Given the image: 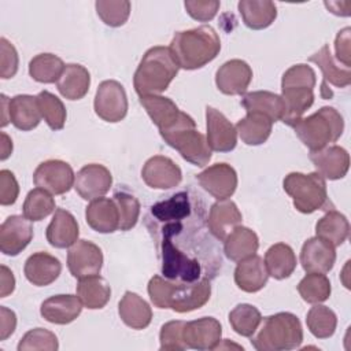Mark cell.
<instances>
[{
    "label": "cell",
    "mask_w": 351,
    "mask_h": 351,
    "mask_svg": "<svg viewBox=\"0 0 351 351\" xmlns=\"http://www.w3.org/2000/svg\"><path fill=\"white\" fill-rule=\"evenodd\" d=\"M199 185L213 197L222 200L230 197L237 188V173L228 163H215L196 176Z\"/></svg>",
    "instance_id": "13"
},
{
    "label": "cell",
    "mask_w": 351,
    "mask_h": 351,
    "mask_svg": "<svg viewBox=\"0 0 351 351\" xmlns=\"http://www.w3.org/2000/svg\"><path fill=\"white\" fill-rule=\"evenodd\" d=\"M33 239V226L25 215H10L0 225V250L4 255L16 256Z\"/></svg>",
    "instance_id": "14"
},
{
    "label": "cell",
    "mask_w": 351,
    "mask_h": 351,
    "mask_svg": "<svg viewBox=\"0 0 351 351\" xmlns=\"http://www.w3.org/2000/svg\"><path fill=\"white\" fill-rule=\"evenodd\" d=\"M284 191L292 197L293 206L303 214H311L317 210H330L325 178L317 171L289 173L282 181Z\"/></svg>",
    "instance_id": "8"
},
{
    "label": "cell",
    "mask_w": 351,
    "mask_h": 351,
    "mask_svg": "<svg viewBox=\"0 0 351 351\" xmlns=\"http://www.w3.org/2000/svg\"><path fill=\"white\" fill-rule=\"evenodd\" d=\"M219 5L218 0H188L184 3L186 12L199 22L211 21L217 15Z\"/></svg>",
    "instance_id": "52"
},
{
    "label": "cell",
    "mask_w": 351,
    "mask_h": 351,
    "mask_svg": "<svg viewBox=\"0 0 351 351\" xmlns=\"http://www.w3.org/2000/svg\"><path fill=\"white\" fill-rule=\"evenodd\" d=\"M308 62L315 63L322 71V75H324V81L321 84V97L322 99H330L333 96V93L328 88V85H333L336 88H346L351 84L350 69L340 67L335 62L328 44H324L319 51L313 53L308 58Z\"/></svg>",
    "instance_id": "19"
},
{
    "label": "cell",
    "mask_w": 351,
    "mask_h": 351,
    "mask_svg": "<svg viewBox=\"0 0 351 351\" xmlns=\"http://www.w3.org/2000/svg\"><path fill=\"white\" fill-rule=\"evenodd\" d=\"M95 7L99 18L111 27L122 26L130 15V1L128 0H99Z\"/></svg>",
    "instance_id": "47"
},
{
    "label": "cell",
    "mask_w": 351,
    "mask_h": 351,
    "mask_svg": "<svg viewBox=\"0 0 351 351\" xmlns=\"http://www.w3.org/2000/svg\"><path fill=\"white\" fill-rule=\"evenodd\" d=\"M62 271V263L53 255L40 251L32 254L23 267L25 277L36 287H47L52 284Z\"/></svg>",
    "instance_id": "25"
},
{
    "label": "cell",
    "mask_w": 351,
    "mask_h": 351,
    "mask_svg": "<svg viewBox=\"0 0 351 351\" xmlns=\"http://www.w3.org/2000/svg\"><path fill=\"white\" fill-rule=\"evenodd\" d=\"M184 325H185V321H169L165 325H162L159 332L160 350L180 351L186 348V344L184 343V339H182Z\"/></svg>",
    "instance_id": "50"
},
{
    "label": "cell",
    "mask_w": 351,
    "mask_h": 351,
    "mask_svg": "<svg viewBox=\"0 0 351 351\" xmlns=\"http://www.w3.org/2000/svg\"><path fill=\"white\" fill-rule=\"evenodd\" d=\"M298 292L307 303H322L329 299L332 287L324 273H307L298 284Z\"/></svg>",
    "instance_id": "42"
},
{
    "label": "cell",
    "mask_w": 351,
    "mask_h": 351,
    "mask_svg": "<svg viewBox=\"0 0 351 351\" xmlns=\"http://www.w3.org/2000/svg\"><path fill=\"white\" fill-rule=\"evenodd\" d=\"M148 295L158 308H171L176 313H189L203 307L211 296L208 277L195 282H176L162 276H154L148 282Z\"/></svg>",
    "instance_id": "1"
},
{
    "label": "cell",
    "mask_w": 351,
    "mask_h": 351,
    "mask_svg": "<svg viewBox=\"0 0 351 351\" xmlns=\"http://www.w3.org/2000/svg\"><path fill=\"white\" fill-rule=\"evenodd\" d=\"M156 243L160 256V270L165 278L176 282H195L200 280L202 265L197 258H192L180 250L171 239L159 237Z\"/></svg>",
    "instance_id": "9"
},
{
    "label": "cell",
    "mask_w": 351,
    "mask_h": 351,
    "mask_svg": "<svg viewBox=\"0 0 351 351\" xmlns=\"http://www.w3.org/2000/svg\"><path fill=\"white\" fill-rule=\"evenodd\" d=\"M41 117L37 96L16 95L10 99V121L16 129L33 130L40 123Z\"/></svg>",
    "instance_id": "31"
},
{
    "label": "cell",
    "mask_w": 351,
    "mask_h": 351,
    "mask_svg": "<svg viewBox=\"0 0 351 351\" xmlns=\"http://www.w3.org/2000/svg\"><path fill=\"white\" fill-rule=\"evenodd\" d=\"M19 58L15 47L5 38H0V75L3 80L12 78L18 71Z\"/></svg>",
    "instance_id": "51"
},
{
    "label": "cell",
    "mask_w": 351,
    "mask_h": 351,
    "mask_svg": "<svg viewBox=\"0 0 351 351\" xmlns=\"http://www.w3.org/2000/svg\"><path fill=\"white\" fill-rule=\"evenodd\" d=\"M103 266V252L88 240H77L67 252V267L73 277L81 280L97 276Z\"/></svg>",
    "instance_id": "12"
},
{
    "label": "cell",
    "mask_w": 351,
    "mask_h": 351,
    "mask_svg": "<svg viewBox=\"0 0 351 351\" xmlns=\"http://www.w3.org/2000/svg\"><path fill=\"white\" fill-rule=\"evenodd\" d=\"M256 330L251 336V344L258 351L295 350L303 341V329L299 318L287 311L263 318Z\"/></svg>",
    "instance_id": "4"
},
{
    "label": "cell",
    "mask_w": 351,
    "mask_h": 351,
    "mask_svg": "<svg viewBox=\"0 0 351 351\" xmlns=\"http://www.w3.org/2000/svg\"><path fill=\"white\" fill-rule=\"evenodd\" d=\"M37 101H38L41 115L47 122V125L52 130L63 129L66 123L67 112L62 100L48 90H41L37 95Z\"/></svg>",
    "instance_id": "46"
},
{
    "label": "cell",
    "mask_w": 351,
    "mask_h": 351,
    "mask_svg": "<svg viewBox=\"0 0 351 351\" xmlns=\"http://www.w3.org/2000/svg\"><path fill=\"white\" fill-rule=\"evenodd\" d=\"M237 8L244 25L252 30L266 29L277 16V7L269 0H241Z\"/></svg>",
    "instance_id": "35"
},
{
    "label": "cell",
    "mask_w": 351,
    "mask_h": 351,
    "mask_svg": "<svg viewBox=\"0 0 351 351\" xmlns=\"http://www.w3.org/2000/svg\"><path fill=\"white\" fill-rule=\"evenodd\" d=\"M75 174L73 167L63 160L49 159L41 162L33 173V182L37 188L45 189L52 195H63L74 186Z\"/></svg>",
    "instance_id": "11"
},
{
    "label": "cell",
    "mask_w": 351,
    "mask_h": 351,
    "mask_svg": "<svg viewBox=\"0 0 351 351\" xmlns=\"http://www.w3.org/2000/svg\"><path fill=\"white\" fill-rule=\"evenodd\" d=\"M265 265L269 276L276 280H284L295 271L296 255L288 244L277 243L266 251Z\"/></svg>",
    "instance_id": "37"
},
{
    "label": "cell",
    "mask_w": 351,
    "mask_h": 351,
    "mask_svg": "<svg viewBox=\"0 0 351 351\" xmlns=\"http://www.w3.org/2000/svg\"><path fill=\"white\" fill-rule=\"evenodd\" d=\"M90 85V74L88 69L78 63H69L64 66L62 75L59 77L56 86L63 97L67 100L82 99Z\"/></svg>",
    "instance_id": "34"
},
{
    "label": "cell",
    "mask_w": 351,
    "mask_h": 351,
    "mask_svg": "<svg viewBox=\"0 0 351 351\" xmlns=\"http://www.w3.org/2000/svg\"><path fill=\"white\" fill-rule=\"evenodd\" d=\"M59 348L58 337L48 329L34 328L23 335L18 343V351L27 350H47L56 351Z\"/></svg>",
    "instance_id": "49"
},
{
    "label": "cell",
    "mask_w": 351,
    "mask_h": 351,
    "mask_svg": "<svg viewBox=\"0 0 351 351\" xmlns=\"http://www.w3.org/2000/svg\"><path fill=\"white\" fill-rule=\"evenodd\" d=\"M207 144L211 151L230 152L237 144V132L230 121L217 108L206 107Z\"/></svg>",
    "instance_id": "16"
},
{
    "label": "cell",
    "mask_w": 351,
    "mask_h": 351,
    "mask_svg": "<svg viewBox=\"0 0 351 351\" xmlns=\"http://www.w3.org/2000/svg\"><path fill=\"white\" fill-rule=\"evenodd\" d=\"M350 27L341 29L335 40V52H336V59L339 63H341L346 69H350L351 66V52H350Z\"/></svg>",
    "instance_id": "54"
},
{
    "label": "cell",
    "mask_w": 351,
    "mask_h": 351,
    "mask_svg": "<svg viewBox=\"0 0 351 351\" xmlns=\"http://www.w3.org/2000/svg\"><path fill=\"white\" fill-rule=\"evenodd\" d=\"M262 321L261 311L248 303L237 304L229 313V324L232 329L244 337H251Z\"/></svg>",
    "instance_id": "44"
},
{
    "label": "cell",
    "mask_w": 351,
    "mask_h": 351,
    "mask_svg": "<svg viewBox=\"0 0 351 351\" xmlns=\"http://www.w3.org/2000/svg\"><path fill=\"white\" fill-rule=\"evenodd\" d=\"M0 270V298H5L15 289V277L5 265H1Z\"/></svg>",
    "instance_id": "56"
},
{
    "label": "cell",
    "mask_w": 351,
    "mask_h": 351,
    "mask_svg": "<svg viewBox=\"0 0 351 351\" xmlns=\"http://www.w3.org/2000/svg\"><path fill=\"white\" fill-rule=\"evenodd\" d=\"M288 126L295 130V134L310 151H318L340 138L344 130V121L336 108L325 106Z\"/></svg>",
    "instance_id": "7"
},
{
    "label": "cell",
    "mask_w": 351,
    "mask_h": 351,
    "mask_svg": "<svg viewBox=\"0 0 351 351\" xmlns=\"http://www.w3.org/2000/svg\"><path fill=\"white\" fill-rule=\"evenodd\" d=\"M241 221L243 215L236 203L229 199H222L211 206L207 226L215 239L223 241L226 236L241 223Z\"/></svg>",
    "instance_id": "23"
},
{
    "label": "cell",
    "mask_w": 351,
    "mask_h": 351,
    "mask_svg": "<svg viewBox=\"0 0 351 351\" xmlns=\"http://www.w3.org/2000/svg\"><path fill=\"white\" fill-rule=\"evenodd\" d=\"M252 80L250 64L241 59L225 62L215 73L217 88L225 95H243Z\"/></svg>",
    "instance_id": "20"
},
{
    "label": "cell",
    "mask_w": 351,
    "mask_h": 351,
    "mask_svg": "<svg viewBox=\"0 0 351 351\" xmlns=\"http://www.w3.org/2000/svg\"><path fill=\"white\" fill-rule=\"evenodd\" d=\"M86 223L99 233H112L119 229V213L114 199L97 197L85 210Z\"/></svg>",
    "instance_id": "26"
},
{
    "label": "cell",
    "mask_w": 351,
    "mask_h": 351,
    "mask_svg": "<svg viewBox=\"0 0 351 351\" xmlns=\"http://www.w3.org/2000/svg\"><path fill=\"white\" fill-rule=\"evenodd\" d=\"M306 324L313 336L317 339H328L336 330L337 317L333 310L317 303L308 310Z\"/></svg>",
    "instance_id": "43"
},
{
    "label": "cell",
    "mask_w": 351,
    "mask_h": 351,
    "mask_svg": "<svg viewBox=\"0 0 351 351\" xmlns=\"http://www.w3.org/2000/svg\"><path fill=\"white\" fill-rule=\"evenodd\" d=\"M82 302L77 295H55L41 303V317L56 325L73 322L82 311Z\"/></svg>",
    "instance_id": "24"
},
{
    "label": "cell",
    "mask_w": 351,
    "mask_h": 351,
    "mask_svg": "<svg viewBox=\"0 0 351 351\" xmlns=\"http://www.w3.org/2000/svg\"><path fill=\"white\" fill-rule=\"evenodd\" d=\"M162 138L189 163L203 167L211 159V148L207 138L199 130L192 117L180 111L178 117L159 130Z\"/></svg>",
    "instance_id": "6"
},
{
    "label": "cell",
    "mask_w": 351,
    "mask_h": 351,
    "mask_svg": "<svg viewBox=\"0 0 351 351\" xmlns=\"http://www.w3.org/2000/svg\"><path fill=\"white\" fill-rule=\"evenodd\" d=\"M118 314L125 325L132 329H145L152 319L149 304L137 293L126 291L118 303Z\"/></svg>",
    "instance_id": "30"
},
{
    "label": "cell",
    "mask_w": 351,
    "mask_h": 351,
    "mask_svg": "<svg viewBox=\"0 0 351 351\" xmlns=\"http://www.w3.org/2000/svg\"><path fill=\"white\" fill-rule=\"evenodd\" d=\"M77 296L86 308L97 310L103 308L108 303L111 298V288L108 282L97 274L78 281Z\"/></svg>",
    "instance_id": "39"
},
{
    "label": "cell",
    "mask_w": 351,
    "mask_h": 351,
    "mask_svg": "<svg viewBox=\"0 0 351 351\" xmlns=\"http://www.w3.org/2000/svg\"><path fill=\"white\" fill-rule=\"evenodd\" d=\"M269 278V273L265 261L256 254L243 259L237 263L234 269V282L236 285L248 293L261 291Z\"/></svg>",
    "instance_id": "29"
},
{
    "label": "cell",
    "mask_w": 351,
    "mask_h": 351,
    "mask_svg": "<svg viewBox=\"0 0 351 351\" xmlns=\"http://www.w3.org/2000/svg\"><path fill=\"white\" fill-rule=\"evenodd\" d=\"M222 326L214 317H202L185 322L182 339L186 348L193 350H214L221 341Z\"/></svg>",
    "instance_id": "17"
},
{
    "label": "cell",
    "mask_w": 351,
    "mask_h": 351,
    "mask_svg": "<svg viewBox=\"0 0 351 351\" xmlns=\"http://www.w3.org/2000/svg\"><path fill=\"white\" fill-rule=\"evenodd\" d=\"M315 71L308 64H293L281 80V97L285 106L282 122L289 125L303 117L314 103Z\"/></svg>",
    "instance_id": "5"
},
{
    "label": "cell",
    "mask_w": 351,
    "mask_h": 351,
    "mask_svg": "<svg viewBox=\"0 0 351 351\" xmlns=\"http://www.w3.org/2000/svg\"><path fill=\"white\" fill-rule=\"evenodd\" d=\"M0 137H1V145H0L1 154H0V159H1V160H5V159L11 155V152H12V140H11L4 132L0 133Z\"/></svg>",
    "instance_id": "57"
},
{
    "label": "cell",
    "mask_w": 351,
    "mask_h": 351,
    "mask_svg": "<svg viewBox=\"0 0 351 351\" xmlns=\"http://www.w3.org/2000/svg\"><path fill=\"white\" fill-rule=\"evenodd\" d=\"M178 69L169 47L156 45L149 48L140 60L133 77L136 93L141 97L165 92L177 75Z\"/></svg>",
    "instance_id": "3"
},
{
    "label": "cell",
    "mask_w": 351,
    "mask_h": 351,
    "mask_svg": "<svg viewBox=\"0 0 351 351\" xmlns=\"http://www.w3.org/2000/svg\"><path fill=\"white\" fill-rule=\"evenodd\" d=\"M112 199L115 200L119 213V230H130L136 226L140 215V203L137 197L128 192L117 191Z\"/></svg>",
    "instance_id": "48"
},
{
    "label": "cell",
    "mask_w": 351,
    "mask_h": 351,
    "mask_svg": "<svg viewBox=\"0 0 351 351\" xmlns=\"http://www.w3.org/2000/svg\"><path fill=\"white\" fill-rule=\"evenodd\" d=\"M16 328V315L12 310L0 307V340H7Z\"/></svg>",
    "instance_id": "55"
},
{
    "label": "cell",
    "mask_w": 351,
    "mask_h": 351,
    "mask_svg": "<svg viewBox=\"0 0 351 351\" xmlns=\"http://www.w3.org/2000/svg\"><path fill=\"white\" fill-rule=\"evenodd\" d=\"M350 233V223L346 215L330 208L326 214L315 223L317 237L328 241L333 247L341 245Z\"/></svg>",
    "instance_id": "38"
},
{
    "label": "cell",
    "mask_w": 351,
    "mask_h": 351,
    "mask_svg": "<svg viewBox=\"0 0 351 351\" xmlns=\"http://www.w3.org/2000/svg\"><path fill=\"white\" fill-rule=\"evenodd\" d=\"M95 112L106 122H119L128 114V97L122 84L114 80L103 81L96 90Z\"/></svg>",
    "instance_id": "10"
},
{
    "label": "cell",
    "mask_w": 351,
    "mask_h": 351,
    "mask_svg": "<svg viewBox=\"0 0 351 351\" xmlns=\"http://www.w3.org/2000/svg\"><path fill=\"white\" fill-rule=\"evenodd\" d=\"M140 104L145 108L151 121L158 126L159 130L170 125L181 111L171 99L160 95L141 96Z\"/></svg>",
    "instance_id": "40"
},
{
    "label": "cell",
    "mask_w": 351,
    "mask_h": 351,
    "mask_svg": "<svg viewBox=\"0 0 351 351\" xmlns=\"http://www.w3.org/2000/svg\"><path fill=\"white\" fill-rule=\"evenodd\" d=\"M112 184L110 170L99 163L85 165L74 180V189L84 200H93L104 196Z\"/></svg>",
    "instance_id": "15"
},
{
    "label": "cell",
    "mask_w": 351,
    "mask_h": 351,
    "mask_svg": "<svg viewBox=\"0 0 351 351\" xmlns=\"http://www.w3.org/2000/svg\"><path fill=\"white\" fill-rule=\"evenodd\" d=\"M141 177L149 188L171 189L181 182L182 173L178 165H176L170 158L155 155L144 163Z\"/></svg>",
    "instance_id": "18"
},
{
    "label": "cell",
    "mask_w": 351,
    "mask_h": 351,
    "mask_svg": "<svg viewBox=\"0 0 351 351\" xmlns=\"http://www.w3.org/2000/svg\"><path fill=\"white\" fill-rule=\"evenodd\" d=\"M240 103L247 112L263 114L273 122L282 121L285 115V106L282 97L269 90L248 92L243 95Z\"/></svg>",
    "instance_id": "32"
},
{
    "label": "cell",
    "mask_w": 351,
    "mask_h": 351,
    "mask_svg": "<svg viewBox=\"0 0 351 351\" xmlns=\"http://www.w3.org/2000/svg\"><path fill=\"white\" fill-rule=\"evenodd\" d=\"M234 128L244 144L261 145L269 138L273 121L259 112H247V115L241 118Z\"/></svg>",
    "instance_id": "36"
},
{
    "label": "cell",
    "mask_w": 351,
    "mask_h": 351,
    "mask_svg": "<svg viewBox=\"0 0 351 351\" xmlns=\"http://www.w3.org/2000/svg\"><path fill=\"white\" fill-rule=\"evenodd\" d=\"M192 202L188 192H177L166 200L151 206L149 217L155 223H167L184 221L192 215Z\"/></svg>",
    "instance_id": "28"
},
{
    "label": "cell",
    "mask_w": 351,
    "mask_h": 351,
    "mask_svg": "<svg viewBox=\"0 0 351 351\" xmlns=\"http://www.w3.org/2000/svg\"><path fill=\"white\" fill-rule=\"evenodd\" d=\"M10 122V99L5 95H1V128L7 126Z\"/></svg>",
    "instance_id": "58"
},
{
    "label": "cell",
    "mask_w": 351,
    "mask_h": 351,
    "mask_svg": "<svg viewBox=\"0 0 351 351\" xmlns=\"http://www.w3.org/2000/svg\"><path fill=\"white\" fill-rule=\"evenodd\" d=\"M22 211L29 221H41L55 211V199L48 191L34 188L27 193Z\"/></svg>",
    "instance_id": "45"
},
{
    "label": "cell",
    "mask_w": 351,
    "mask_h": 351,
    "mask_svg": "<svg viewBox=\"0 0 351 351\" xmlns=\"http://www.w3.org/2000/svg\"><path fill=\"white\" fill-rule=\"evenodd\" d=\"M259 239L256 233L247 226L234 228L223 240V252L228 259L240 262L256 254Z\"/></svg>",
    "instance_id": "33"
},
{
    "label": "cell",
    "mask_w": 351,
    "mask_h": 351,
    "mask_svg": "<svg viewBox=\"0 0 351 351\" xmlns=\"http://www.w3.org/2000/svg\"><path fill=\"white\" fill-rule=\"evenodd\" d=\"M310 160L325 180L343 178L350 167L348 152L339 145H328L318 151H310Z\"/></svg>",
    "instance_id": "22"
},
{
    "label": "cell",
    "mask_w": 351,
    "mask_h": 351,
    "mask_svg": "<svg viewBox=\"0 0 351 351\" xmlns=\"http://www.w3.org/2000/svg\"><path fill=\"white\" fill-rule=\"evenodd\" d=\"M176 63L184 70H196L217 58L221 51L218 33L208 25L177 32L169 47Z\"/></svg>",
    "instance_id": "2"
},
{
    "label": "cell",
    "mask_w": 351,
    "mask_h": 351,
    "mask_svg": "<svg viewBox=\"0 0 351 351\" xmlns=\"http://www.w3.org/2000/svg\"><path fill=\"white\" fill-rule=\"evenodd\" d=\"M336 262V251L332 244L319 239L310 237L304 241L300 251V263L307 273H328Z\"/></svg>",
    "instance_id": "21"
},
{
    "label": "cell",
    "mask_w": 351,
    "mask_h": 351,
    "mask_svg": "<svg viewBox=\"0 0 351 351\" xmlns=\"http://www.w3.org/2000/svg\"><path fill=\"white\" fill-rule=\"evenodd\" d=\"M78 234L80 228L74 215L64 208H56L45 232L48 243L55 248H67L78 240Z\"/></svg>",
    "instance_id": "27"
},
{
    "label": "cell",
    "mask_w": 351,
    "mask_h": 351,
    "mask_svg": "<svg viewBox=\"0 0 351 351\" xmlns=\"http://www.w3.org/2000/svg\"><path fill=\"white\" fill-rule=\"evenodd\" d=\"M63 60L53 53H38L29 62L30 77L41 84L58 82L64 70Z\"/></svg>",
    "instance_id": "41"
},
{
    "label": "cell",
    "mask_w": 351,
    "mask_h": 351,
    "mask_svg": "<svg viewBox=\"0 0 351 351\" xmlns=\"http://www.w3.org/2000/svg\"><path fill=\"white\" fill-rule=\"evenodd\" d=\"M19 185L12 171L4 169L0 171V204L11 206L16 202Z\"/></svg>",
    "instance_id": "53"
}]
</instances>
